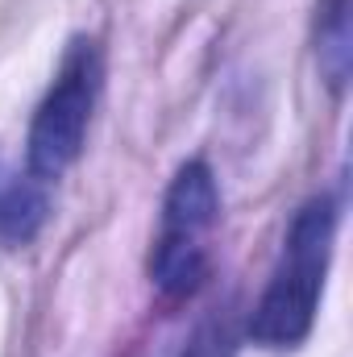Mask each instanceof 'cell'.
<instances>
[{
  "instance_id": "1",
  "label": "cell",
  "mask_w": 353,
  "mask_h": 357,
  "mask_svg": "<svg viewBox=\"0 0 353 357\" xmlns=\"http://www.w3.org/2000/svg\"><path fill=\"white\" fill-rule=\"evenodd\" d=\"M333 237H337V204L329 195H316L291 220L287 241H283V262H278L266 295L254 307L250 337L258 345L295 349L312 333L320 291H324V274H329V258H333Z\"/></svg>"
},
{
  "instance_id": "2",
  "label": "cell",
  "mask_w": 353,
  "mask_h": 357,
  "mask_svg": "<svg viewBox=\"0 0 353 357\" xmlns=\"http://www.w3.org/2000/svg\"><path fill=\"white\" fill-rule=\"evenodd\" d=\"M96 91H100V50H96V42L80 38V42H71L54 84L46 91V100L38 104L33 125H29L25 158H29V175L38 183L67 175L75 167V158L84 154Z\"/></svg>"
},
{
  "instance_id": "3",
  "label": "cell",
  "mask_w": 353,
  "mask_h": 357,
  "mask_svg": "<svg viewBox=\"0 0 353 357\" xmlns=\"http://www.w3.org/2000/svg\"><path fill=\"white\" fill-rule=\"evenodd\" d=\"M220 216V191L216 178L204 162H187L175 175L167 204H163V237L158 245H183V250H204V237L212 233Z\"/></svg>"
},
{
  "instance_id": "4",
  "label": "cell",
  "mask_w": 353,
  "mask_h": 357,
  "mask_svg": "<svg viewBox=\"0 0 353 357\" xmlns=\"http://www.w3.org/2000/svg\"><path fill=\"white\" fill-rule=\"evenodd\" d=\"M46 225V191L29 178H17L4 195H0V237L8 245H25L38 237V229Z\"/></svg>"
},
{
  "instance_id": "5",
  "label": "cell",
  "mask_w": 353,
  "mask_h": 357,
  "mask_svg": "<svg viewBox=\"0 0 353 357\" xmlns=\"http://www.w3.org/2000/svg\"><path fill=\"white\" fill-rule=\"evenodd\" d=\"M320 63L329 79L341 88L350 75V0L320 4Z\"/></svg>"
},
{
  "instance_id": "6",
  "label": "cell",
  "mask_w": 353,
  "mask_h": 357,
  "mask_svg": "<svg viewBox=\"0 0 353 357\" xmlns=\"http://www.w3.org/2000/svg\"><path fill=\"white\" fill-rule=\"evenodd\" d=\"M233 349V337H229V324L225 320H208L191 333V341L183 345L179 357H229Z\"/></svg>"
}]
</instances>
